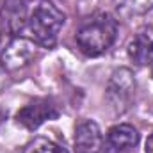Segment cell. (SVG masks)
I'll use <instances>...</instances> for the list:
<instances>
[{
  "instance_id": "4",
  "label": "cell",
  "mask_w": 153,
  "mask_h": 153,
  "mask_svg": "<svg viewBox=\"0 0 153 153\" xmlns=\"http://www.w3.org/2000/svg\"><path fill=\"white\" fill-rule=\"evenodd\" d=\"M57 117H59V111L50 100L36 98L16 112V123L27 130H36L43 123L57 119Z\"/></svg>"
},
{
  "instance_id": "7",
  "label": "cell",
  "mask_w": 153,
  "mask_h": 153,
  "mask_svg": "<svg viewBox=\"0 0 153 153\" xmlns=\"http://www.w3.org/2000/svg\"><path fill=\"white\" fill-rule=\"evenodd\" d=\"M139 144V132L128 123L114 125L107 132L105 148L109 153H126L132 152Z\"/></svg>"
},
{
  "instance_id": "3",
  "label": "cell",
  "mask_w": 153,
  "mask_h": 153,
  "mask_svg": "<svg viewBox=\"0 0 153 153\" xmlns=\"http://www.w3.org/2000/svg\"><path fill=\"white\" fill-rule=\"evenodd\" d=\"M135 91V78L128 68H119L111 75L105 89V100L114 114H123L128 111Z\"/></svg>"
},
{
  "instance_id": "6",
  "label": "cell",
  "mask_w": 153,
  "mask_h": 153,
  "mask_svg": "<svg viewBox=\"0 0 153 153\" xmlns=\"http://www.w3.org/2000/svg\"><path fill=\"white\" fill-rule=\"evenodd\" d=\"M75 153H100L103 148V135L98 123L91 119H82L75 126L73 139Z\"/></svg>"
},
{
  "instance_id": "10",
  "label": "cell",
  "mask_w": 153,
  "mask_h": 153,
  "mask_svg": "<svg viewBox=\"0 0 153 153\" xmlns=\"http://www.w3.org/2000/svg\"><path fill=\"white\" fill-rule=\"evenodd\" d=\"M27 18L29 14H25V7L20 5H7L5 7V16H4V25H7V29L11 32H18L23 29V25H27Z\"/></svg>"
},
{
  "instance_id": "11",
  "label": "cell",
  "mask_w": 153,
  "mask_h": 153,
  "mask_svg": "<svg viewBox=\"0 0 153 153\" xmlns=\"http://www.w3.org/2000/svg\"><path fill=\"white\" fill-rule=\"evenodd\" d=\"M23 153H68V150L62 148L61 144L53 143L52 139H46V137H34L30 143L25 144Z\"/></svg>"
},
{
  "instance_id": "8",
  "label": "cell",
  "mask_w": 153,
  "mask_h": 153,
  "mask_svg": "<svg viewBox=\"0 0 153 153\" xmlns=\"http://www.w3.org/2000/svg\"><path fill=\"white\" fill-rule=\"evenodd\" d=\"M128 57L137 66H146L153 61V30L141 29L128 45Z\"/></svg>"
},
{
  "instance_id": "1",
  "label": "cell",
  "mask_w": 153,
  "mask_h": 153,
  "mask_svg": "<svg viewBox=\"0 0 153 153\" xmlns=\"http://www.w3.org/2000/svg\"><path fill=\"white\" fill-rule=\"evenodd\" d=\"M116 36L117 22L111 14H96L78 29L76 45L85 55L98 57L114 45Z\"/></svg>"
},
{
  "instance_id": "5",
  "label": "cell",
  "mask_w": 153,
  "mask_h": 153,
  "mask_svg": "<svg viewBox=\"0 0 153 153\" xmlns=\"http://www.w3.org/2000/svg\"><path fill=\"white\" fill-rule=\"evenodd\" d=\"M38 45L30 38L16 36L13 38L2 52V66L7 71H16L20 68H25L36 55Z\"/></svg>"
},
{
  "instance_id": "12",
  "label": "cell",
  "mask_w": 153,
  "mask_h": 153,
  "mask_svg": "<svg viewBox=\"0 0 153 153\" xmlns=\"http://www.w3.org/2000/svg\"><path fill=\"white\" fill-rule=\"evenodd\" d=\"M144 152H146V153H153V132L150 134V137L146 139V144H144Z\"/></svg>"
},
{
  "instance_id": "9",
  "label": "cell",
  "mask_w": 153,
  "mask_h": 153,
  "mask_svg": "<svg viewBox=\"0 0 153 153\" xmlns=\"http://www.w3.org/2000/svg\"><path fill=\"white\" fill-rule=\"evenodd\" d=\"M114 11L123 18L141 16L153 9V0H111Z\"/></svg>"
},
{
  "instance_id": "13",
  "label": "cell",
  "mask_w": 153,
  "mask_h": 153,
  "mask_svg": "<svg viewBox=\"0 0 153 153\" xmlns=\"http://www.w3.org/2000/svg\"><path fill=\"white\" fill-rule=\"evenodd\" d=\"M152 76H153V64H152Z\"/></svg>"
},
{
  "instance_id": "2",
  "label": "cell",
  "mask_w": 153,
  "mask_h": 153,
  "mask_svg": "<svg viewBox=\"0 0 153 153\" xmlns=\"http://www.w3.org/2000/svg\"><path fill=\"white\" fill-rule=\"evenodd\" d=\"M64 20L66 16L57 5L46 0L39 2L27 18V29L30 32V39L39 46L53 48L59 32L64 25Z\"/></svg>"
}]
</instances>
